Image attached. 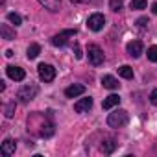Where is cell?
I'll list each match as a JSON object with an SVG mask.
<instances>
[{
    "label": "cell",
    "mask_w": 157,
    "mask_h": 157,
    "mask_svg": "<svg viewBox=\"0 0 157 157\" xmlns=\"http://www.w3.org/2000/svg\"><path fill=\"white\" fill-rule=\"evenodd\" d=\"M0 33H2V39H6V41H13L15 39V30H11L10 24L0 26Z\"/></svg>",
    "instance_id": "cell-15"
},
{
    "label": "cell",
    "mask_w": 157,
    "mask_h": 157,
    "mask_svg": "<svg viewBox=\"0 0 157 157\" xmlns=\"http://www.w3.org/2000/svg\"><path fill=\"white\" fill-rule=\"evenodd\" d=\"M8 21H10L11 24H15V26H21V24H22L21 15H19V13H13V11H11V13H8Z\"/></svg>",
    "instance_id": "cell-20"
},
{
    "label": "cell",
    "mask_w": 157,
    "mask_h": 157,
    "mask_svg": "<svg viewBox=\"0 0 157 157\" xmlns=\"http://www.w3.org/2000/svg\"><path fill=\"white\" fill-rule=\"evenodd\" d=\"M74 56H76V59H82V48H80V44H74Z\"/></svg>",
    "instance_id": "cell-24"
},
{
    "label": "cell",
    "mask_w": 157,
    "mask_h": 157,
    "mask_svg": "<svg viewBox=\"0 0 157 157\" xmlns=\"http://www.w3.org/2000/svg\"><path fill=\"white\" fill-rule=\"evenodd\" d=\"M102 85L105 87V89H111V91H115V89H118V80L115 76H109V74H105V76H102Z\"/></svg>",
    "instance_id": "cell-13"
},
{
    "label": "cell",
    "mask_w": 157,
    "mask_h": 157,
    "mask_svg": "<svg viewBox=\"0 0 157 157\" xmlns=\"http://www.w3.org/2000/svg\"><path fill=\"white\" fill-rule=\"evenodd\" d=\"M150 102H151L153 105H157V89H153V91L150 93Z\"/></svg>",
    "instance_id": "cell-25"
},
{
    "label": "cell",
    "mask_w": 157,
    "mask_h": 157,
    "mask_svg": "<svg viewBox=\"0 0 157 157\" xmlns=\"http://www.w3.org/2000/svg\"><path fill=\"white\" fill-rule=\"evenodd\" d=\"M6 72H8V76L11 78V80H15V82H22L24 78H26V72H24V68H21V67H15V65H10V67L6 68Z\"/></svg>",
    "instance_id": "cell-7"
},
{
    "label": "cell",
    "mask_w": 157,
    "mask_h": 157,
    "mask_svg": "<svg viewBox=\"0 0 157 157\" xmlns=\"http://www.w3.org/2000/svg\"><path fill=\"white\" fill-rule=\"evenodd\" d=\"M91 107H93V98H91V96L82 98V100H78V102L74 104V111H76V113H85V111H89Z\"/></svg>",
    "instance_id": "cell-8"
},
{
    "label": "cell",
    "mask_w": 157,
    "mask_h": 157,
    "mask_svg": "<svg viewBox=\"0 0 157 157\" xmlns=\"http://www.w3.org/2000/svg\"><path fill=\"white\" fill-rule=\"evenodd\" d=\"M15 107H17V105H15V100L6 105V118H11V117L15 115Z\"/></svg>",
    "instance_id": "cell-22"
},
{
    "label": "cell",
    "mask_w": 157,
    "mask_h": 157,
    "mask_svg": "<svg viewBox=\"0 0 157 157\" xmlns=\"http://www.w3.org/2000/svg\"><path fill=\"white\" fill-rule=\"evenodd\" d=\"M37 93H39L37 85H24V87H21V89H19V93H17V98H19L21 102L28 104L30 100H33V98L37 96Z\"/></svg>",
    "instance_id": "cell-5"
},
{
    "label": "cell",
    "mask_w": 157,
    "mask_h": 157,
    "mask_svg": "<svg viewBox=\"0 0 157 157\" xmlns=\"http://www.w3.org/2000/svg\"><path fill=\"white\" fill-rule=\"evenodd\" d=\"M146 6H148L146 0H131V2H129V8L131 10H144Z\"/></svg>",
    "instance_id": "cell-19"
},
{
    "label": "cell",
    "mask_w": 157,
    "mask_h": 157,
    "mask_svg": "<svg viewBox=\"0 0 157 157\" xmlns=\"http://www.w3.org/2000/svg\"><path fill=\"white\" fill-rule=\"evenodd\" d=\"M83 93H85V85H80V83H74V85L65 89V96L67 98H76V96H80Z\"/></svg>",
    "instance_id": "cell-9"
},
{
    "label": "cell",
    "mask_w": 157,
    "mask_h": 157,
    "mask_svg": "<svg viewBox=\"0 0 157 157\" xmlns=\"http://www.w3.org/2000/svg\"><path fill=\"white\" fill-rule=\"evenodd\" d=\"M37 72H39L41 82H44V83L54 82V78H56V68H54L52 65H48V63H41V65L37 67Z\"/></svg>",
    "instance_id": "cell-4"
},
{
    "label": "cell",
    "mask_w": 157,
    "mask_h": 157,
    "mask_svg": "<svg viewBox=\"0 0 157 157\" xmlns=\"http://www.w3.org/2000/svg\"><path fill=\"white\" fill-rule=\"evenodd\" d=\"M72 2H76V4H82V2H93V0H72Z\"/></svg>",
    "instance_id": "cell-27"
},
{
    "label": "cell",
    "mask_w": 157,
    "mask_h": 157,
    "mask_svg": "<svg viewBox=\"0 0 157 157\" xmlns=\"http://www.w3.org/2000/svg\"><path fill=\"white\" fill-rule=\"evenodd\" d=\"M76 35H78V30H76V28H74V30H63V32H59L57 35L52 37V44L63 48V46H67V43H68L72 37H76Z\"/></svg>",
    "instance_id": "cell-3"
},
{
    "label": "cell",
    "mask_w": 157,
    "mask_h": 157,
    "mask_svg": "<svg viewBox=\"0 0 157 157\" xmlns=\"http://www.w3.org/2000/svg\"><path fill=\"white\" fill-rule=\"evenodd\" d=\"M15 150H17V142L13 139H4V142H2V155L10 157V155L15 153Z\"/></svg>",
    "instance_id": "cell-11"
},
{
    "label": "cell",
    "mask_w": 157,
    "mask_h": 157,
    "mask_svg": "<svg viewBox=\"0 0 157 157\" xmlns=\"http://www.w3.org/2000/svg\"><path fill=\"white\" fill-rule=\"evenodd\" d=\"M146 56H148V59H150L151 63H157V46H150Z\"/></svg>",
    "instance_id": "cell-21"
},
{
    "label": "cell",
    "mask_w": 157,
    "mask_h": 157,
    "mask_svg": "<svg viewBox=\"0 0 157 157\" xmlns=\"http://www.w3.org/2000/svg\"><path fill=\"white\" fill-rule=\"evenodd\" d=\"M126 124H128V111L126 109H117V111L109 113V117H107V126L109 128L118 129V128H124Z\"/></svg>",
    "instance_id": "cell-1"
},
{
    "label": "cell",
    "mask_w": 157,
    "mask_h": 157,
    "mask_svg": "<svg viewBox=\"0 0 157 157\" xmlns=\"http://www.w3.org/2000/svg\"><path fill=\"white\" fill-rule=\"evenodd\" d=\"M37 2L43 8H46L48 11H52V13L59 11V8H61V0H37Z\"/></svg>",
    "instance_id": "cell-14"
},
{
    "label": "cell",
    "mask_w": 157,
    "mask_h": 157,
    "mask_svg": "<svg viewBox=\"0 0 157 157\" xmlns=\"http://www.w3.org/2000/svg\"><path fill=\"white\" fill-rule=\"evenodd\" d=\"M122 4H124V0H111V2H109V8H111L113 11H120V10H122Z\"/></svg>",
    "instance_id": "cell-23"
},
{
    "label": "cell",
    "mask_w": 157,
    "mask_h": 157,
    "mask_svg": "<svg viewBox=\"0 0 157 157\" xmlns=\"http://www.w3.org/2000/svg\"><path fill=\"white\" fill-rule=\"evenodd\" d=\"M39 54H41V46H39L37 43L30 44V46H28V50H26V57H28V59H35Z\"/></svg>",
    "instance_id": "cell-17"
},
{
    "label": "cell",
    "mask_w": 157,
    "mask_h": 157,
    "mask_svg": "<svg viewBox=\"0 0 157 157\" xmlns=\"http://www.w3.org/2000/svg\"><path fill=\"white\" fill-rule=\"evenodd\" d=\"M151 13H153V15H157V4H153V6H151Z\"/></svg>",
    "instance_id": "cell-28"
},
{
    "label": "cell",
    "mask_w": 157,
    "mask_h": 157,
    "mask_svg": "<svg viewBox=\"0 0 157 157\" xmlns=\"http://www.w3.org/2000/svg\"><path fill=\"white\" fill-rule=\"evenodd\" d=\"M104 26H105V17L102 13H93L87 19V28L91 32H100V30H104Z\"/></svg>",
    "instance_id": "cell-6"
},
{
    "label": "cell",
    "mask_w": 157,
    "mask_h": 157,
    "mask_svg": "<svg viewBox=\"0 0 157 157\" xmlns=\"http://www.w3.org/2000/svg\"><path fill=\"white\" fill-rule=\"evenodd\" d=\"M118 74L124 78V80H133V68H131L129 65H122V67L118 68Z\"/></svg>",
    "instance_id": "cell-18"
},
{
    "label": "cell",
    "mask_w": 157,
    "mask_h": 157,
    "mask_svg": "<svg viewBox=\"0 0 157 157\" xmlns=\"http://www.w3.org/2000/svg\"><path fill=\"white\" fill-rule=\"evenodd\" d=\"M137 24H139V26H140V28H144V26H146V24H148V19H146V17H140V19H139V21H137Z\"/></svg>",
    "instance_id": "cell-26"
},
{
    "label": "cell",
    "mask_w": 157,
    "mask_h": 157,
    "mask_svg": "<svg viewBox=\"0 0 157 157\" xmlns=\"http://www.w3.org/2000/svg\"><path fill=\"white\" fill-rule=\"evenodd\" d=\"M115 148H117V142H115L113 139H105V140L102 142V146H100V150H102L104 153H113Z\"/></svg>",
    "instance_id": "cell-16"
},
{
    "label": "cell",
    "mask_w": 157,
    "mask_h": 157,
    "mask_svg": "<svg viewBox=\"0 0 157 157\" xmlns=\"http://www.w3.org/2000/svg\"><path fill=\"white\" fill-rule=\"evenodd\" d=\"M118 104H120V96H118V94H109L107 98H104V102H102V107H104L105 111H109V109L117 107Z\"/></svg>",
    "instance_id": "cell-12"
},
{
    "label": "cell",
    "mask_w": 157,
    "mask_h": 157,
    "mask_svg": "<svg viewBox=\"0 0 157 157\" xmlns=\"http://www.w3.org/2000/svg\"><path fill=\"white\" fill-rule=\"evenodd\" d=\"M126 52H128V56H131V57H139V56L142 54V43H140V41H131V43H128Z\"/></svg>",
    "instance_id": "cell-10"
},
{
    "label": "cell",
    "mask_w": 157,
    "mask_h": 157,
    "mask_svg": "<svg viewBox=\"0 0 157 157\" xmlns=\"http://www.w3.org/2000/svg\"><path fill=\"white\" fill-rule=\"evenodd\" d=\"M87 56H89V63H91L93 67H100V65L104 63V59H105L104 50H102L98 44H89V48H87Z\"/></svg>",
    "instance_id": "cell-2"
}]
</instances>
